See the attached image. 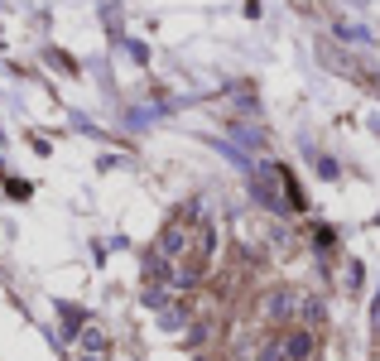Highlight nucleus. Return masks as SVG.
Wrapping results in <instances>:
<instances>
[{"instance_id": "1", "label": "nucleus", "mask_w": 380, "mask_h": 361, "mask_svg": "<svg viewBox=\"0 0 380 361\" xmlns=\"http://www.w3.org/2000/svg\"><path fill=\"white\" fill-rule=\"evenodd\" d=\"M279 352H284V361H303L308 352H313V337H308V333H294L284 347H279Z\"/></svg>"}, {"instance_id": "2", "label": "nucleus", "mask_w": 380, "mask_h": 361, "mask_svg": "<svg viewBox=\"0 0 380 361\" xmlns=\"http://www.w3.org/2000/svg\"><path fill=\"white\" fill-rule=\"evenodd\" d=\"M289 308H294V294H289V289H279V294L265 299V313H270V318H284Z\"/></svg>"}, {"instance_id": "3", "label": "nucleus", "mask_w": 380, "mask_h": 361, "mask_svg": "<svg viewBox=\"0 0 380 361\" xmlns=\"http://www.w3.org/2000/svg\"><path fill=\"white\" fill-rule=\"evenodd\" d=\"M188 246V236H183V226H168V231H164V241H159V250L164 255H178V250Z\"/></svg>"}, {"instance_id": "4", "label": "nucleus", "mask_w": 380, "mask_h": 361, "mask_svg": "<svg viewBox=\"0 0 380 361\" xmlns=\"http://www.w3.org/2000/svg\"><path fill=\"white\" fill-rule=\"evenodd\" d=\"M82 347H87V352H102V347H106V337L97 333V328H87V333H82Z\"/></svg>"}, {"instance_id": "5", "label": "nucleus", "mask_w": 380, "mask_h": 361, "mask_svg": "<svg viewBox=\"0 0 380 361\" xmlns=\"http://www.w3.org/2000/svg\"><path fill=\"white\" fill-rule=\"evenodd\" d=\"M260 361H284V352H279V347H265V352H260Z\"/></svg>"}, {"instance_id": "6", "label": "nucleus", "mask_w": 380, "mask_h": 361, "mask_svg": "<svg viewBox=\"0 0 380 361\" xmlns=\"http://www.w3.org/2000/svg\"><path fill=\"white\" fill-rule=\"evenodd\" d=\"M82 361H102V357H82Z\"/></svg>"}]
</instances>
